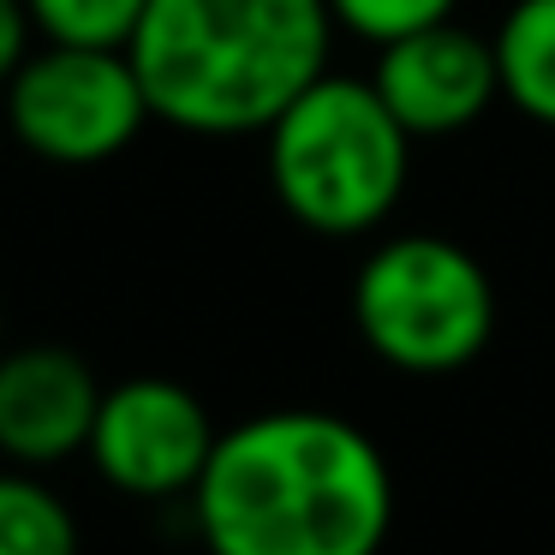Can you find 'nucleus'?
Listing matches in <instances>:
<instances>
[{
    "mask_svg": "<svg viewBox=\"0 0 555 555\" xmlns=\"http://www.w3.org/2000/svg\"><path fill=\"white\" fill-rule=\"evenodd\" d=\"M192 519L209 555H383L395 472L352 418L275 406L216 436Z\"/></svg>",
    "mask_w": 555,
    "mask_h": 555,
    "instance_id": "f257e3e1",
    "label": "nucleus"
},
{
    "mask_svg": "<svg viewBox=\"0 0 555 555\" xmlns=\"http://www.w3.org/2000/svg\"><path fill=\"white\" fill-rule=\"evenodd\" d=\"M328 0H150L126 54L156 120L245 138L328 73Z\"/></svg>",
    "mask_w": 555,
    "mask_h": 555,
    "instance_id": "f03ea898",
    "label": "nucleus"
},
{
    "mask_svg": "<svg viewBox=\"0 0 555 555\" xmlns=\"http://www.w3.org/2000/svg\"><path fill=\"white\" fill-rule=\"evenodd\" d=\"M275 204L323 240H364L400 209L412 180V138L383 108L371 78L323 73L263 132Z\"/></svg>",
    "mask_w": 555,
    "mask_h": 555,
    "instance_id": "7ed1b4c3",
    "label": "nucleus"
},
{
    "mask_svg": "<svg viewBox=\"0 0 555 555\" xmlns=\"http://www.w3.org/2000/svg\"><path fill=\"white\" fill-rule=\"evenodd\" d=\"M352 328L400 376H454L495 335V281L442 233H395L352 275Z\"/></svg>",
    "mask_w": 555,
    "mask_h": 555,
    "instance_id": "20e7f679",
    "label": "nucleus"
},
{
    "mask_svg": "<svg viewBox=\"0 0 555 555\" xmlns=\"http://www.w3.org/2000/svg\"><path fill=\"white\" fill-rule=\"evenodd\" d=\"M7 126L37 162L96 168L138 144L156 114L126 49H66L42 42L0 90Z\"/></svg>",
    "mask_w": 555,
    "mask_h": 555,
    "instance_id": "39448f33",
    "label": "nucleus"
},
{
    "mask_svg": "<svg viewBox=\"0 0 555 555\" xmlns=\"http://www.w3.org/2000/svg\"><path fill=\"white\" fill-rule=\"evenodd\" d=\"M216 418L173 376H126L102 388L96 424H90V466L102 483L132 502H192L209 454H216Z\"/></svg>",
    "mask_w": 555,
    "mask_h": 555,
    "instance_id": "423d86ee",
    "label": "nucleus"
},
{
    "mask_svg": "<svg viewBox=\"0 0 555 555\" xmlns=\"http://www.w3.org/2000/svg\"><path fill=\"white\" fill-rule=\"evenodd\" d=\"M371 85L383 108L406 126V138H454L478 126L502 102V73H495V42L466 25H430L412 37L376 49Z\"/></svg>",
    "mask_w": 555,
    "mask_h": 555,
    "instance_id": "0eeeda50",
    "label": "nucleus"
},
{
    "mask_svg": "<svg viewBox=\"0 0 555 555\" xmlns=\"http://www.w3.org/2000/svg\"><path fill=\"white\" fill-rule=\"evenodd\" d=\"M102 383L85 352L37 340L0 352V460L49 472L90 448Z\"/></svg>",
    "mask_w": 555,
    "mask_h": 555,
    "instance_id": "6e6552de",
    "label": "nucleus"
},
{
    "mask_svg": "<svg viewBox=\"0 0 555 555\" xmlns=\"http://www.w3.org/2000/svg\"><path fill=\"white\" fill-rule=\"evenodd\" d=\"M495 73L502 102L555 132V0H514L495 25Z\"/></svg>",
    "mask_w": 555,
    "mask_h": 555,
    "instance_id": "1a4fd4ad",
    "label": "nucleus"
},
{
    "mask_svg": "<svg viewBox=\"0 0 555 555\" xmlns=\"http://www.w3.org/2000/svg\"><path fill=\"white\" fill-rule=\"evenodd\" d=\"M78 519L42 472L0 466V555H78Z\"/></svg>",
    "mask_w": 555,
    "mask_h": 555,
    "instance_id": "9d476101",
    "label": "nucleus"
},
{
    "mask_svg": "<svg viewBox=\"0 0 555 555\" xmlns=\"http://www.w3.org/2000/svg\"><path fill=\"white\" fill-rule=\"evenodd\" d=\"M150 0H25L42 42L66 49H126Z\"/></svg>",
    "mask_w": 555,
    "mask_h": 555,
    "instance_id": "9b49d317",
    "label": "nucleus"
},
{
    "mask_svg": "<svg viewBox=\"0 0 555 555\" xmlns=\"http://www.w3.org/2000/svg\"><path fill=\"white\" fill-rule=\"evenodd\" d=\"M460 0H328V18L335 30H352L371 49H388V42L412 37V30L448 25Z\"/></svg>",
    "mask_w": 555,
    "mask_h": 555,
    "instance_id": "f8f14e48",
    "label": "nucleus"
},
{
    "mask_svg": "<svg viewBox=\"0 0 555 555\" xmlns=\"http://www.w3.org/2000/svg\"><path fill=\"white\" fill-rule=\"evenodd\" d=\"M30 49H37V25H30L25 0H0V90L30 61Z\"/></svg>",
    "mask_w": 555,
    "mask_h": 555,
    "instance_id": "ddd939ff",
    "label": "nucleus"
},
{
    "mask_svg": "<svg viewBox=\"0 0 555 555\" xmlns=\"http://www.w3.org/2000/svg\"><path fill=\"white\" fill-rule=\"evenodd\" d=\"M0 352H7V340H0Z\"/></svg>",
    "mask_w": 555,
    "mask_h": 555,
    "instance_id": "4468645a",
    "label": "nucleus"
}]
</instances>
